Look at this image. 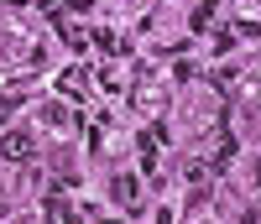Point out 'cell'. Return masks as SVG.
Here are the masks:
<instances>
[{"label": "cell", "mask_w": 261, "mask_h": 224, "mask_svg": "<svg viewBox=\"0 0 261 224\" xmlns=\"http://www.w3.org/2000/svg\"><path fill=\"white\" fill-rule=\"evenodd\" d=\"M0 156H6V162H32L37 156V136L32 130H6V136H0Z\"/></svg>", "instance_id": "1"}, {"label": "cell", "mask_w": 261, "mask_h": 224, "mask_svg": "<svg viewBox=\"0 0 261 224\" xmlns=\"http://www.w3.org/2000/svg\"><path fill=\"white\" fill-rule=\"evenodd\" d=\"M58 89L68 99H84L89 94V68H68V73H58Z\"/></svg>", "instance_id": "2"}, {"label": "cell", "mask_w": 261, "mask_h": 224, "mask_svg": "<svg viewBox=\"0 0 261 224\" xmlns=\"http://www.w3.org/2000/svg\"><path fill=\"white\" fill-rule=\"evenodd\" d=\"M53 21H58V26H63V42H68L73 52H84V47H89V37H84V26H73V21H63L58 11H53Z\"/></svg>", "instance_id": "3"}, {"label": "cell", "mask_w": 261, "mask_h": 224, "mask_svg": "<svg viewBox=\"0 0 261 224\" xmlns=\"http://www.w3.org/2000/svg\"><path fill=\"white\" fill-rule=\"evenodd\" d=\"M214 11H220V0H199V11H193L188 26H193V32H209V26H214Z\"/></svg>", "instance_id": "4"}, {"label": "cell", "mask_w": 261, "mask_h": 224, "mask_svg": "<svg viewBox=\"0 0 261 224\" xmlns=\"http://www.w3.org/2000/svg\"><path fill=\"white\" fill-rule=\"evenodd\" d=\"M136 193H141V183H136V177H115V204H136Z\"/></svg>", "instance_id": "5"}, {"label": "cell", "mask_w": 261, "mask_h": 224, "mask_svg": "<svg viewBox=\"0 0 261 224\" xmlns=\"http://www.w3.org/2000/svg\"><path fill=\"white\" fill-rule=\"evenodd\" d=\"M42 120H47V125H68V109H63V104H42Z\"/></svg>", "instance_id": "6"}, {"label": "cell", "mask_w": 261, "mask_h": 224, "mask_svg": "<svg viewBox=\"0 0 261 224\" xmlns=\"http://www.w3.org/2000/svg\"><path fill=\"white\" fill-rule=\"evenodd\" d=\"M0 6H11V11H21V6H27V0H0Z\"/></svg>", "instance_id": "7"}, {"label": "cell", "mask_w": 261, "mask_h": 224, "mask_svg": "<svg viewBox=\"0 0 261 224\" xmlns=\"http://www.w3.org/2000/svg\"><path fill=\"white\" fill-rule=\"evenodd\" d=\"M256 188H261V156H256Z\"/></svg>", "instance_id": "8"}, {"label": "cell", "mask_w": 261, "mask_h": 224, "mask_svg": "<svg viewBox=\"0 0 261 224\" xmlns=\"http://www.w3.org/2000/svg\"><path fill=\"white\" fill-rule=\"evenodd\" d=\"M0 219H6V204H0Z\"/></svg>", "instance_id": "9"}]
</instances>
